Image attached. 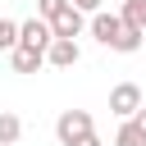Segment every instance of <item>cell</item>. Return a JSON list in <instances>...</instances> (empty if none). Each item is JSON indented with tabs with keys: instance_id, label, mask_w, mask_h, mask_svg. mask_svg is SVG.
<instances>
[{
	"instance_id": "3957f363",
	"label": "cell",
	"mask_w": 146,
	"mask_h": 146,
	"mask_svg": "<svg viewBox=\"0 0 146 146\" xmlns=\"http://www.w3.org/2000/svg\"><path fill=\"white\" fill-rule=\"evenodd\" d=\"M87 27H91V36H96L100 46H110V50H114L119 36H123V18H119V14H105V9H96V14L87 18Z\"/></svg>"
},
{
	"instance_id": "5b68a950",
	"label": "cell",
	"mask_w": 146,
	"mask_h": 146,
	"mask_svg": "<svg viewBox=\"0 0 146 146\" xmlns=\"http://www.w3.org/2000/svg\"><path fill=\"white\" fill-rule=\"evenodd\" d=\"M82 27H87V14H82V9H73V5H64V9L50 18V32H55V36H64V41H78V36H82Z\"/></svg>"
},
{
	"instance_id": "e0dca14e",
	"label": "cell",
	"mask_w": 146,
	"mask_h": 146,
	"mask_svg": "<svg viewBox=\"0 0 146 146\" xmlns=\"http://www.w3.org/2000/svg\"><path fill=\"white\" fill-rule=\"evenodd\" d=\"M141 50H146V46H141Z\"/></svg>"
},
{
	"instance_id": "7a4b0ae2",
	"label": "cell",
	"mask_w": 146,
	"mask_h": 146,
	"mask_svg": "<svg viewBox=\"0 0 146 146\" xmlns=\"http://www.w3.org/2000/svg\"><path fill=\"white\" fill-rule=\"evenodd\" d=\"M50 41H55V32H50V23L36 14V18H23L18 23V46H27V50H36V55H46L50 50Z\"/></svg>"
},
{
	"instance_id": "277c9868",
	"label": "cell",
	"mask_w": 146,
	"mask_h": 146,
	"mask_svg": "<svg viewBox=\"0 0 146 146\" xmlns=\"http://www.w3.org/2000/svg\"><path fill=\"white\" fill-rule=\"evenodd\" d=\"M137 110H141V87H137V82H119V87H110V114L132 119Z\"/></svg>"
},
{
	"instance_id": "30bf717a",
	"label": "cell",
	"mask_w": 146,
	"mask_h": 146,
	"mask_svg": "<svg viewBox=\"0 0 146 146\" xmlns=\"http://www.w3.org/2000/svg\"><path fill=\"white\" fill-rule=\"evenodd\" d=\"M119 18H123L128 27H141V32H146V0H123Z\"/></svg>"
},
{
	"instance_id": "8fae6325",
	"label": "cell",
	"mask_w": 146,
	"mask_h": 146,
	"mask_svg": "<svg viewBox=\"0 0 146 146\" xmlns=\"http://www.w3.org/2000/svg\"><path fill=\"white\" fill-rule=\"evenodd\" d=\"M114 146H146V137L137 132V123H132V119H123V123H119V132H114Z\"/></svg>"
},
{
	"instance_id": "6da1fadb",
	"label": "cell",
	"mask_w": 146,
	"mask_h": 146,
	"mask_svg": "<svg viewBox=\"0 0 146 146\" xmlns=\"http://www.w3.org/2000/svg\"><path fill=\"white\" fill-rule=\"evenodd\" d=\"M87 132H96V119H91V110H59V119H55V141H59V146H73V141H82Z\"/></svg>"
},
{
	"instance_id": "8992f818",
	"label": "cell",
	"mask_w": 146,
	"mask_h": 146,
	"mask_svg": "<svg viewBox=\"0 0 146 146\" xmlns=\"http://www.w3.org/2000/svg\"><path fill=\"white\" fill-rule=\"evenodd\" d=\"M78 59H82V46H78V41H64V36H55L50 50H46V64H50V68H73Z\"/></svg>"
},
{
	"instance_id": "5bb4252c",
	"label": "cell",
	"mask_w": 146,
	"mask_h": 146,
	"mask_svg": "<svg viewBox=\"0 0 146 146\" xmlns=\"http://www.w3.org/2000/svg\"><path fill=\"white\" fill-rule=\"evenodd\" d=\"M68 5H73V9H82V14H96V9H100V0H68Z\"/></svg>"
},
{
	"instance_id": "7c38bea8",
	"label": "cell",
	"mask_w": 146,
	"mask_h": 146,
	"mask_svg": "<svg viewBox=\"0 0 146 146\" xmlns=\"http://www.w3.org/2000/svg\"><path fill=\"white\" fill-rule=\"evenodd\" d=\"M0 50H18V23L0 18Z\"/></svg>"
},
{
	"instance_id": "2e32d148",
	"label": "cell",
	"mask_w": 146,
	"mask_h": 146,
	"mask_svg": "<svg viewBox=\"0 0 146 146\" xmlns=\"http://www.w3.org/2000/svg\"><path fill=\"white\" fill-rule=\"evenodd\" d=\"M73 146H100V137H96V132H87V137H82V141H73Z\"/></svg>"
},
{
	"instance_id": "4fadbf2b",
	"label": "cell",
	"mask_w": 146,
	"mask_h": 146,
	"mask_svg": "<svg viewBox=\"0 0 146 146\" xmlns=\"http://www.w3.org/2000/svg\"><path fill=\"white\" fill-rule=\"evenodd\" d=\"M64 5H68V0H36V14H41V18L50 23V18H55V14L64 9Z\"/></svg>"
},
{
	"instance_id": "ba28073f",
	"label": "cell",
	"mask_w": 146,
	"mask_h": 146,
	"mask_svg": "<svg viewBox=\"0 0 146 146\" xmlns=\"http://www.w3.org/2000/svg\"><path fill=\"white\" fill-rule=\"evenodd\" d=\"M18 137H23V119L18 114H0V146H18Z\"/></svg>"
},
{
	"instance_id": "9c48e42d",
	"label": "cell",
	"mask_w": 146,
	"mask_h": 146,
	"mask_svg": "<svg viewBox=\"0 0 146 146\" xmlns=\"http://www.w3.org/2000/svg\"><path fill=\"white\" fill-rule=\"evenodd\" d=\"M141 46H146V32H141V27H128V23H123V36H119V46H114V50H119V55H137Z\"/></svg>"
},
{
	"instance_id": "52a82bcc",
	"label": "cell",
	"mask_w": 146,
	"mask_h": 146,
	"mask_svg": "<svg viewBox=\"0 0 146 146\" xmlns=\"http://www.w3.org/2000/svg\"><path fill=\"white\" fill-rule=\"evenodd\" d=\"M41 64H46V55H36V50H27V46L9 50V68H14V73H36Z\"/></svg>"
},
{
	"instance_id": "9a60e30c",
	"label": "cell",
	"mask_w": 146,
	"mask_h": 146,
	"mask_svg": "<svg viewBox=\"0 0 146 146\" xmlns=\"http://www.w3.org/2000/svg\"><path fill=\"white\" fill-rule=\"evenodd\" d=\"M132 123H137V132H141V137H146V105H141V110H137V114H132Z\"/></svg>"
}]
</instances>
